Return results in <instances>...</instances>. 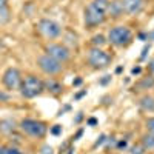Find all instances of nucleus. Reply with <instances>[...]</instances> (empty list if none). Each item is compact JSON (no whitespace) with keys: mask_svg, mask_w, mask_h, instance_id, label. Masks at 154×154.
Segmentation results:
<instances>
[{"mask_svg":"<svg viewBox=\"0 0 154 154\" xmlns=\"http://www.w3.org/2000/svg\"><path fill=\"white\" fill-rule=\"evenodd\" d=\"M19 89H20V94L25 99H34L37 96H40L45 88H43V82L38 79V77H35V75H26L22 80V85H20Z\"/></svg>","mask_w":154,"mask_h":154,"instance_id":"f257e3e1","label":"nucleus"},{"mask_svg":"<svg viewBox=\"0 0 154 154\" xmlns=\"http://www.w3.org/2000/svg\"><path fill=\"white\" fill-rule=\"evenodd\" d=\"M108 40L114 45V46H126L128 43H131L133 40V32L128 26L119 25L109 29L108 32Z\"/></svg>","mask_w":154,"mask_h":154,"instance_id":"f03ea898","label":"nucleus"},{"mask_svg":"<svg viewBox=\"0 0 154 154\" xmlns=\"http://www.w3.org/2000/svg\"><path fill=\"white\" fill-rule=\"evenodd\" d=\"M19 126L25 134H28L31 137H37V139L43 137L48 131L46 123L42 120H35V119H23Z\"/></svg>","mask_w":154,"mask_h":154,"instance_id":"7ed1b4c3","label":"nucleus"},{"mask_svg":"<svg viewBox=\"0 0 154 154\" xmlns=\"http://www.w3.org/2000/svg\"><path fill=\"white\" fill-rule=\"evenodd\" d=\"M88 63L96 69L106 68L111 63V56L100 48H93V49H89V53H88Z\"/></svg>","mask_w":154,"mask_h":154,"instance_id":"20e7f679","label":"nucleus"},{"mask_svg":"<svg viewBox=\"0 0 154 154\" xmlns=\"http://www.w3.org/2000/svg\"><path fill=\"white\" fill-rule=\"evenodd\" d=\"M37 29H38V32H40L43 37H46V38H57L62 34V26H60L57 22L51 20V19H42V20H38Z\"/></svg>","mask_w":154,"mask_h":154,"instance_id":"39448f33","label":"nucleus"},{"mask_svg":"<svg viewBox=\"0 0 154 154\" xmlns=\"http://www.w3.org/2000/svg\"><path fill=\"white\" fill-rule=\"evenodd\" d=\"M37 65H38V68H40L45 74H48V75H56V74L62 72V69H63L62 63L59 60L53 59V57H49L48 54H43V56L38 57L37 59Z\"/></svg>","mask_w":154,"mask_h":154,"instance_id":"423d86ee","label":"nucleus"},{"mask_svg":"<svg viewBox=\"0 0 154 154\" xmlns=\"http://www.w3.org/2000/svg\"><path fill=\"white\" fill-rule=\"evenodd\" d=\"M22 74L17 68H6L3 75H2V83L5 85L6 89H9V91H12V89H19L20 85H22Z\"/></svg>","mask_w":154,"mask_h":154,"instance_id":"0eeeda50","label":"nucleus"},{"mask_svg":"<svg viewBox=\"0 0 154 154\" xmlns=\"http://www.w3.org/2000/svg\"><path fill=\"white\" fill-rule=\"evenodd\" d=\"M45 53H46L49 57H53V59L59 60L60 63L66 62V60L71 57L69 49H68L65 45H62V43H49V45H46Z\"/></svg>","mask_w":154,"mask_h":154,"instance_id":"6e6552de","label":"nucleus"},{"mask_svg":"<svg viewBox=\"0 0 154 154\" xmlns=\"http://www.w3.org/2000/svg\"><path fill=\"white\" fill-rule=\"evenodd\" d=\"M105 16L103 12H100L99 9H96L91 3H89L85 9V25L89 28H93V26H97V25L100 23H103L105 22Z\"/></svg>","mask_w":154,"mask_h":154,"instance_id":"1a4fd4ad","label":"nucleus"},{"mask_svg":"<svg viewBox=\"0 0 154 154\" xmlns=\"http://www.w3.org/2000/svg\"><path fill=\"white\" fill-rule=\"evenodd\" d=\"M122 8H123V14H130L136 16L145 6V0H120Z\"/></svg>","mask_w":154,"mask_h":154,"instance_id":"9d476101","label":"nucleus"},{"mask_svg":"<svg viewBox=\"0 0 154 154\" xmlns=\"http://www.w3.org/2000/svg\"><path fill=\"white\" fill-rule=\"evenodd\" d=\"M17 123L14 119H2L0 120V134L3 136H9L16 131Z\"/></svg>","mask_w":154,"mask_h":154,"instance_id":"9b49d317","label":"nucleus"},{"mask_svg":"<svg viewBox=\"0 0 154 154\" xmlns=\"http://www.w3.org/2000/svg\"><path fill=\"white\" fill-rule=\"evenodd\" d=\"M106 12L111 17H120V16H123L122 2H120V0H112V2H109V6H108Z\"/></svg>","mask_w":154,"mask_h":154,"instance_id":"f8f14e48","label":"nucleus"},{"mask_svg":"<svg viewBox=\"0 0 154 154\" xmlns=\"http://www.w3.org/2000/svg\"><path fill=\"white\" fill-rule=\"evenodd\" d=\"M43 88L48 89V91H49V93H53V94H59V93H62V89H63L62 83L57 82V80H54V79H48V80H45V82H43Z\"/></svg>","mask_w":154,"mask_h":154,"instance_id":"ddd939ff","label":"nucleus"},{"mask_svg":"<svg viewBox=\"0 0 154 154\" xmlns=\"http://www.w3.org/2000/svg\"><path fill=\"white\" fill-rule=\"evenodd\" d=\"M139 105H140V108H142L143 111L152 112V111H154V97L149 96V94H146V96H143V97H140Z\"/></svg>","mask_w":154,"mask_h":154,"instance_id":"4468645a","label":"nucleus"},{"mask_svg":"<svg viewBox=\"0 0 154 154\" xmlns=\"http://www.w3.org/2000/svg\"><path fill=\"white\" fill-rule=\"evenodd\" d=\"M140 145H142L145 149H154V136L152 134H143L142 139H140Z\"/></svg>","mask_w":154,"mask_h":154,"instance_id":"2eb2a0df","label":"nucleus"},{"mask_svg":"<svg viewBox=\"0 0 154 154\" xmlns=\"http://www.w3.org/2000/svg\"><path fill=\"white\" fill-rule=\"evenodd\" d=\"M96 9H99L100 12H103V14H106L108 11V6H109V0H93L91 3Z\"/></svg>","mask_w":154,"mask_h":154,"instance_id":"dca6fc26","label":"nucleus"},{"mask_svg":"<svg viewBox=\"0 0 154 154\" xmlns=\"http://www.w3.org/2000/svg\"><path fill=\"white\" fill-rule=\"evenodd\" d=\"M137 86H139L140 89H149V88H152V86H154V77H152V75L143 77V79L137 83Z\"/></svg>","mask_w":154,"mask_h":154,"instance_id":"f3484780","label":"nucleus"},{"mask_svg":"<svg viewBox=\"0 0 154 154\" xmlns=\"http://www.w3.org/2000/svg\"><path fill=\"white\" fill-rule=\"evenodd\" d=\"M91 42H93L94 48H100V46H103V45L106 43V38L102 35V34H97V35H94V37L91 38Z\"/></svg>","mask_w":154,"mask_h":154,"instance_id":"a211bd4d","label":"nucleus"},{"mask_svg":"<svg viewBox=\"0 0 154 154\" xmlns=\"http://www.w3.org/2000/svg\"><path fill=\"white\" fill-rule=\"evenodd\" d=\"M8 20H9V9H8V6L0 8V25L6 23Z\"/></svg>","mask_w":154,"mask_h":154,"instance_id":"6ab92c4d","label":"nucleus"},{"mask_svg":"<svg viewBox=\"0 0 154 154\" xmlns=\"http://www.w3.org/2000/svg\"><path fill=\"white\" fill-rule=\"evenodd\" d=\"M145 151H146V149L140 145V143H139V145H133V146L130 148V154H145Z\"/></svg>","mask_w":154,"mask_h":154,"instance_id":"aec40b11","label":"nucleus"},{"mask_svg":"<svg viewBox=\"0 0 154 154\" xmlns=\"http://www.w3.org/2000/svg\"><path fill=\"white\" fill-rule=\"evenodd\" d=\"M146 130H148L149 134L154 136V117H149V119L146 120Z\"/></svg>","mask_w":154,"mask_h":154,"instance_id":"412c9836","label":"nucleus"},{"mask_svg":"<svg viewBox=\"0 0 154 154\" xmlns=\"http://www.w3.org/2000/svg\"><path fill=\"white\" fill-rule=\"evenodd\" d=\"M51 134H54V136L62 134V126L60 125H54L53 128H51Z\"/></svg>","mask_w":154,"mask_h":154,"instance_id":"4be33fe9","label":"nucleus"},{"mask_svg":"<svg viewBox=\"0 0 154 154\" xmlns=\"http://www.w3.org/2000/svg\"><path fill=\"white\" fill-rule=\"evenodd\" d=\"M6 154H22V151L16 146H6Z\"/></svg>","mask_w":154,"mask_h":154,"instance_id":"5701e85b","label":"nucleus"},{"mask_svg":"<svg viewBox=\"0 0 154 154\" xmlns=\"http://www.w3.org/2000/svg\"><path fill=\"white\" fill-rule=\"evenodd\" d=\"M105 140H106V136H105V134H102V136L99 137V140H97V142L94 143V146H99V145H102V143L105 142Z\"/></svg>","mask_w":154,"mask_h":154,"instance_id":"b1692460","label":"nucleus"},{"mask_svg":"<svg viewBox=\"0 0 154 154\" xmlns=\"http://www.w3.org/2000/svg\"><path fill=\"white\" fill-rule=\"evenodd\" d=\"M42 154H53V148L48 146V145H45V146L42 148Z\"/></svg>","mask_w":154,"mask_h":154,"instance_id":"393cba45","label":"nucleus"},{"mask_svg":"<svg viewBox=\"0 0 154 154\" xmlns=\"http://www.w3.org/2000/svg\"><path fill=\"white\" fill-rule=\"evenodd\" d=\"M148 51H149V45H145V48L142 49V56H140V59H145L146 54H148Z\"/></svg>","mask_w":154,"mask_h":154,"instance_id":"a878e982","label":"nucleus"},{"mask_svg":"<svg viewBox=\"0 0 154 154\" xmlns=\"http://www.w3.org/2000/svg\"><path fill=\"white\" fill-rule=\"evenodd\" d=\"M117 148L119 149H125L126 148V140H119V142H117Z\"/></svg>","mask_w":154,"mask_h":154,"instance_id":"bb28decb","label":"nucleus"},{"mask_svg":"<svg viewBox=\"0 0 154 154\" xmlns=\"http://www.w3.org/2000/svg\"><path fill=\"white\" fill-rule=\"evenodd\" d=\"M108 82H111V75H103V79L100 80V85H106Z\"/></svg>","mask_w":154,"mask_h":154,"instance_id":"cd10ccee","label":"nucleus"},{"mask_svg":"<svg viewBox=\"0 0 154 154\" xmlns=\"http://www.w3.org/2000/svg\"><path fill=\"white\" fill-rule=\"evenodd\" d=\"M148 69H149V71L154 74V57H152V59L148 62Z\"/></svg>","mask_w":154,"mask_h":154,"instance_id":"c85d7f7f","label":"nucleus"},{"mask_svg":"<svg viewBox=\"0 0 154 154\" xmlns=\"http://www.w3.org/2000/svg\"><path fill=\"white\" fill-rule=\"evenodd\" d=\"M88 125H89V126H94V125H97V120H96L94 117H91V119H88Z\"/></svg>","mask_w":154,"mask_h":154,"instance_id":"c756f323","label":"nucleus"},{"mask_svg":"<svg viewBox=\"0 0 154 154\" xmlns=\"http://www.w3.org/2000/svg\"><path fill=\"white\" fill-rule=\"evenodd\" d=\"M140 71H142V69H140V66H134V68L131 69V72H133V74H139Z\"/></svg>","mask_w":154,"mask_h":154,"instance_id":"7c9ffc66","label":"nucleus"},{"mask_svg":"<svg viewBox=\"0 0 154 154\" xmlns=\"http://www.w3.org/2000/svg\"><path fill=\"white\" fill-rule=\"evenodd\" d=\"M8 3V0H0V8H5Z\"/></svg>","mask_w":154,"mask_h":154,"instance_id":"2f4dec72","label":"nucleus"},{"mask_svg":"<svg viewBox=\"0 0 154 154\" xmlns=\"http://www.w3.org/2000/svg\"><path fill=\"white\" fill-rule=\"evenodd\" d=\"M80 83H82V79H75V80L72 82V85H74V86H77V85H80Z\"/></svg>","mask_w":154,"mask_h":154,"instance_id":"473e14b6","label":"nucleus"},{"mask_svg":"<svg viewBox=\"0 0 154 154\" xmlns=\"http://www.w3.org/2000/svg\"><path fill=\"white\" fill-rule=\"evenodd\" d=\"M0 154H6V146H0Z\"/></svg>","mask_w":154,"mask_h":154,"instance_id":"72a5a7b5","label":"nucleus"},{"mask_svg":"<svg viewBox=\"0 0 154 154\" xmlns=\"http://www.w3.org/2000/svg\"><path fill=\"white\" fill-rule=\"evenodd\" d=\"M85 94H86V91H82V93H79V94L75 96V99H80V97H82V96H85Z\"/></svg>","mask_w":154,"mask_h":154,"instance_id":"f704fd0d","label":"nucleus"},{"mask_svg":"<svg viewBox=\"0 0 154 154\" xmlns=\"http://www.w3.org/2000/svg\"><path fill=\"white\" fill-rule=\"evenodd\" d=\"M82 120V112H79V116L75 117V122H80Z\"/></svg>","mask_w":154,"mask_h":154,"instance_id":"c9c22d12","label":"nucleus"},{"mask_svg":"<svg viewBox=\"0 0 154 154\" xmlns=\"http://www.w3.org/2000/svg\"><path fill=\"white\" fill-rule=\"evenodd\" d=\"M152 40H154V38H152Z\"/></svg>","mask_w":154,"mask_h":154,"instance_id":"e433bc0d","label":"nucleus"}]
</instances>
